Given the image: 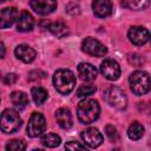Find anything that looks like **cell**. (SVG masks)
I'll return each mask as SVG.
<instances>
[{"label": "cell", "instance_id": "7c38bea8", "mask_svg": "<svg viewBox=\"0 0 151 151\" xmlns=\"http://www.w3.org/2000/svg\"><path fill=\"white\" fill-rule=\"evenodd\" d=\"M92 9L98 18H106L112 13V2L111 0H93Z\"/></svg>", "mask_w": 151, "mask_h": 151}, {"label": "cell", "instance_id": "484cf974", "mask_svg": "<svg viewBox=\"0 0 151 151\" xmlns=\"http://www.w3.org/2000/svg\"><path fill=\"white\" fill-rule=\"evenodd\" d=\"M105 132H106V136L109 137V139L111 142H116L118 139V133H117V130L113 125H106Z\"/></svg>", "mask_w": 151, "mask_h": 151}, {"label": "cell", "instance_id": "d6986e66", "mask_svg": "<svg viewBox=\"0 0 151 151\" xmlns=\"http://www.w3.org/2000/svg\"><path fill=\"white\" fill-rule=\"evenodd\" d=\"M48 29H50V32H51L52 34H54L57 38H64L65 35L68 34V28H67V26H66L64 22H61V21H55V22L51 24L50 27H48Z\"/></svg>", "mask_w": 151, "mask_h": 151}, {"label": "cell", "instance_id": "1f68e13d", "mask_svg": "<svg viewBox=\"0 0 151 151\" xmlns=\"http://www.w3.org/2000/svg\"><path fill=\"white\" fill-rule=\"evenodd\" d=\"M150 110H151V104H150Z\"/></svg>", "mask_w": 151, "mask_h": 151}, {"label": "cell", "instance_id": "8992f818", "mask_svg": "<svg viewBox=\"0 0 151 151\" xmlns=\"http://www.w3.org/2000/svg\"><path fill=\"white\" fill-rule=\"evenodd\" d=\"M46 130V120L45 117L39 113V112H34L28 122L27 125V134L32 138L38 137L40 134H42V132Z\"/></svg>", "mask_w": 151, "mask_h": 151}, {"label": "cell", "instance_id": "9c48e42d", "mask_svg": "<svg viewBox=\"0 0 151 151\" xmlns=\"http://www.w3.org/2000/svg\"><path fill=\"white\" fill-rule=\"evenodd\" d=\"M80 136H81V139L84 140V143L88 147H92V149L98 147L104 140L103 134L96 127H88V129L84 130Z\"/></svg>", "mask_w": 151, "mask_h": 151}, {"label": "cell", "instance_id": "5b68a950", "mask_svg": "<svg viewBox=\"0 0 151 151\" xmlns=\"http://www.w3.org/2000/svg\"><path fill=\"white\" fill-rule=\"evenodd\" d=\"M104 99L110 106L118 110L125 109L127 104L125 93L117 86H110L109 88H106V91L104 92Z\"/></svg>", "mask_w": 151, "mask_h": 151}, {"label": "cell", "instance_id": "6da1fadb", "mask_svg": "<svg viewBox=\"0 0 151 151\" xmlns=\"http://www.w3.org/2000/svg\"><path fill=\"white\" fill-rule=\"evenodd\" d=\"M100 107L97 100L85 99L79 103L77 107V117L83 124H91L99 117Z\"/></svg>", "mask_w": 151, "mask_h": 151}, {"label": "cell", "instance_id": "4fadbf2b", "mask_svg": "<svg viewBox=\"0 0 151 151\" xmlns=\"http://www.w3.org/2000/svg\"><path fill=\"white\" fill-rule=\"evenodd\" d=\"M18 18H19V13H18L17 8H14V7L4 8L1 11V17H0V27L1 28L11 27Z\"/></svg>", "mask_w": 151, "mask_h": 151}, {"label": "cell", "instance_id": "7a4b0ae2", "mask_svg": "<svg viewBox=\"0 0 151 151\" xmlns=\"http://www.w3.org/2000/svg\"><path fill=\"white\" fill-rule=\"evenodd\" d=\"M53 85L61 94H68L76 85V77L72 71L66 68L58 70L53 76Z\"/></svg>", "mask_w": 151, "mask_h": 151}, {"label": "cell", "instance_id": "603a6c76", "mask_svg": "<svg viewBox=\"0 0 151 151\" xmlns=\"http://www.w3.org/2000/svg\"><path fill=\"white\" fill-rule=\"evenodd\" d=\"M60 142H61L60 137L55 133H47L41 138V143L47 147H55L60 144Z\"/></svg>", "mask_w": 151, "mask_h": 151}, {"label": "cell", "instance_id": "9a60e30c", "mask_svg": "<svg viewBox=\"0 0 151 151\" xmlns=\"http://www.w3.org/2000/svg\"><path fill=\"white\" fill-rule=\"evenodd\" d=\"M78 73L84 81H92L97 78V70L90 63H80L78 65Z\"/></svg>", "mask_w": 151, "mask_h": 151}, {"label": "cell", "instance_id": "44dd1931", "mask_svg": "<svg viewBox=\"0 0 151 151\" xmlns=\"http://www.w3.org/2000/svg\"><path fill=\"white\" fill-rule=\"evenodd\" d=\"M31 94H32V98H33V100L37 105L44 104L45 100L47 99V91L44 87H40V86L33 87L32 91H31Z\"/></svg>", "mask_w": 151, "mask_h": 151}, {"label": "cell", "instance_id": "e0dca14e", "mask_svg": "<svg viewBox=\"0 0 151 151\" xmlns=\"http://www.w3.org/2000/svg\"><path fill=\"white\" fill-rule=\"evenodd\" d=\"M34 26V19L28 12H22L17 21V29L19 32H28L32 31Z\"/></svg>", "mask_w": 151, "mask_h": 151}, {"label": "cell", "instance_id": "f1b7e54d", "mask_svg": "<svg viewBox=\"0 0 151 151\" xmlns=\"http://www.w3.org/2000/svg\"><path fill=\"white\" fill-rule=\"evenodd\" d=\"M17 74H14V73H8V74H6L5 77H4V83L6 84V85H12V84H14L15 81H17Z\"/></svg>", "mask_w": 151, "mask_h": 151}, {"label": "cell", "instance_id": "52a82bcc", "mask_svg": "<svg viewBox=\"0 0 151 151\" xmlns=\"http://www.w3.org/2000/svg\"><path fill=\"white\" fill-rule=\"evenodd\" d=\"M81 50L93 57H104L107 53V48L97 39L94 38H86L81 44Z\"/></svg>", "mask_w": 151, "mask_h": 151}, {"label": "cell", "instance_id": "d6a6232c", "mask_svg": "<svg viewBox=\"0 0 151 151\" xmlns=\"http://www.w3.org/2000/svg\"><path fill=\"white\" fill-rule=\"evenodd\" d=\"M150 39H151V38H150Z\"/></svg>", "mask_w": 151, "mask_h": 151}, {"label": "cell", "instance_id": "ba28073f", "mask_svg": "<svg viewBox=\"0 0 151 151\" xmlns=\"http://www.w3.org/2000/svg\"><path fill=\"white\" fill-rule=\"evenodd\" d=\"M100 72L109 80H117L120 77L119 64L113 59H105L100 64Z\"/></svg>", "mask_w": 151, "mask_h": 151}, {"label": "cell", "instance_id": "2e32d148", "mask_svg": "<svg viewBox=\"0 0 151 151\" xmlns=\"http://www.w3.org/2000/svg\"><path fill=\"white\" fill-rule=\"evenodd\" d=\"M55 120L58 123V125L61 127V129H70L73 124V120H72V114L70 112L68 109H65V107H61L59 110H57L55 112Z\"/></svg>", "mask_w": 151, "mask_h": 151}, {"label": "cell", "instance_id": "5bb4252c", "mask_svg": "<svg viewBox=\"0 0 151 151\" xmlns=\"http://www.w3.org/2000/svg\"><path fill=\"white\" fill-rule=\"evenodd\" d=\"M14 53H15V55H17L18 59H20L21 61L27 63V64L28 63H32L35 59V55H37L35 51L32 47H29L28 45H25V44L18 45L15 47Z\"/></svg>", "mask_w": 151, "mask_h": 151}, {"label": "cell", "instance_id": "83f0119b", "mask_svg": "<svg viewBox=\"0 0 151 151\" xmlns=\"http://www.w3.org/2000/svg\"><path fill=\"white\" fill-rule=\"evenodd\" d=\"M65 147L68 150H85V145H81L78 142H68L66 143Z\"/></svg>", "mask_w": 151, "mask_h": 151}, {"label": "cell", "instance_id": "277c9868", "mask_svg": "<svg viewBox=\"0 0 151 151\" xmlns=\"http://www.w3.org/2000/svg\"><path fill=\"white\" fill-rule=\"evenodd\" d=\"M1 130L5 133H13L21 126V118L15 110L7 109L1 113Z\"/></svg>", "mask_w": 151, "mask_h": 151}, {"label": "cell", "instance_id": "8fae6325", "mask_svg": "<svg viewBox=\"0 0 151 151\" xmlns=\"http://www.w3.org/2000/svg\"><path fill=\"white\" fill-rule=\"evenodd\" d=\"M129 39L137 46L144 45L149 40V32L143 26H132L129 29Z\"/></svg>", "mask_w": 151, "mask_h": 151}, {"label": "cell", "instance_id": "4dcf8cb0", "mask_svg": "<svg viewBox=\"0 0 151 151\" xmlns=\"http://www.w3.org/2000/svg\"><path fill=\"white\" fill-rule=\"evenodd\" d=\"M1 1H2V2H4V1H7V0H1Z\"/></svg>", "mask_w": 151, "mask_h": 151}, {"label": "cell", "instance_id": "ffe728a7", "mask_svg": "<svg viewBox=\"0 0 151 151\" xmlns=\"http://www.w3.org/2000/svg\"><path fill=\"white\" fill-rule=\"evenodd\" d=\"M150 0H122V6L133 11H140L147 7Z\"/></svg>", "mask_w": 151, "mask_h": 151}, {"label": "cell", "instance_id": "cb8c5ba5", "mask_svg": "<svg viewBox=\"0 0 151 151\" xmlns=\"http://www.w3.org/2000/svg\"><path fill=\"white\" fill-rule=\"evenodd\" d=\"M96 91H97V87L94 85H92V84H85V85L79 86V88L77 90V96L79 98H85V97L92 96Z\"/></svg>", "mask_w": 151, "mask_h": 151}, {"label": "cell", "instance_id": "30bf717a", "mask_svg": "<svg viewBox=\"0 0 151 151\" xmlns=\"http://www.w3.org/2000/svg\"><path fill=\"white\" fill-rule=\"evenodd\" d=\"M29 6L35 13L47 15L57 8V0H31Z\"/></svg>", "mask_w": 151, "mask_h": 151}, {"label": "cell", "instance_id": "7402d4cb", "mask_svg": "<svg viewBox=\"0 0 151 151\" xmlns=\"http://www.w3.org/2000/svg\"><path fill=\"white\" fill-rule=\"evenodd\" d=\"M143 134H144V127H143V125L139 124L138 122H133V123L130 125L129 130H127V136H129L131 139L137 140V139L142 138Z\"/></svg>", "mask_w": 151, "mask_h": 151}, {"label": "cell", "instance_id": "f546056e", "mask_svg": "<svg viewBox=\"0 0 151 151\" xmlns=\"http://www.w3.org/2000/svg\"><path fill=\"white\" fill-rule=\"evenodd\" d=\"M5 57V46H4V42H1V58Z\"/></svg>", "mask_w": 151, "mask_h": 151}, {"label": "cell", "instance_id": "4316f807", "mask_svg": "<svg viewBox=\"0 0 151 151\" xmlns=\"http://www.w3.org/2000/svg\"><path fill=\"white\" fill-rule=\"evenodd\" d=\"M129 61L134 66V67H138V66H140L142 64H143V58H142V55H139V54H131L130 57H129Z\"/></svg>", "mask_w": 151, "mask_h": 151}, {"label": "cell", "instance_id": "d4e9b609", "mask_svg": "<svg viewBox=\"0 0 151 151\" xmlns=\"http://www.w3.org/2000/svg\"><path fill=\"white\" fill-rule=\"evenodd\" d=\"M26 149V144L24 140H19V139H13L9 140L6 145V150L7 151H22Z\"/></svg>", "mask_w": 151, "mask_h": 151}, {"label": "cell", "instance_id": "3957f363", "mask_svg": "<svg viewBox=\"0 0 151 151\" xmlns=\"http://www.w3.org/2000/svg\"><path fill=\"white\" fill-rule=\"evenodd\" d=\"M130 88L137 96H143L149 92L151 87V79L147 72L145 71H136L131 74L130 79Z\"/></svg>", "mask_w": 151, "mask_h": 151}, {"label": "cell", "instance_id": "ac0fdd59", "mask_svg": "<svg viewBox=\"0 0 151 151\" xmlns=\"http://www.w3.org/2000/svg\"><path fill=\"white\" fill-rule=\"evenodd\" d=\"M11 100L14 105V107L17 110H24L27 104H28V98L27 96L24 93V92H20V91H15L11 94Z\"/></svg>", "mask_w": 151, "mask_h": 151}]
</instances>
